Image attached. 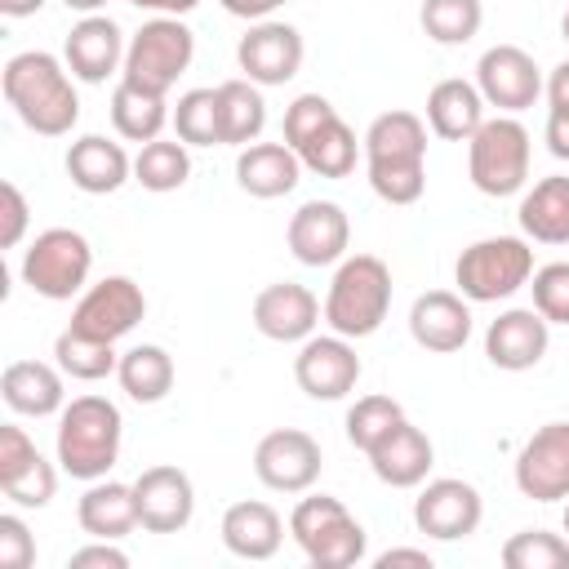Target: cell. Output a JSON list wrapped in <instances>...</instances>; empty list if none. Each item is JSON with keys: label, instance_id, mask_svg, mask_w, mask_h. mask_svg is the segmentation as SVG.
I'll return each mask as SVG.
<instances>
[{"label": "cell", "instance_id": "1", "mask_svg": "<svg viewBox=\"0 0 569 569\" xmlns=\"http://www.w3.org/2000/svg\"><path fill=\"white\" fill-rule=\"evenodd\" d=\"M0 89H4V102L18 111V120L40 138H62L80 120V98H76L67 62H58L44 49L13 53L4 62Z\"/></svg>", "mask_w": 569, "mask_h": 569}, {"label": "cell", "instance_id": "2", "mask_svg": "<svg viewBox=\"0 0 569 569\" xmlns=\"http://www.w3.org/2000/svg\"><path fill=\"white\" fill-rule=\"evenodd\" d=\"M369 187L387 204H418L427 191V120L413 111H382L365 129Z\"/></svg>", "mask_w": 569, "mask_h": 569}, {"label": "cell", "instance_id": "3", "mask_svg": "<svg viewBox=\"0 0 569 569\" xmlns=\"http://www.w3.org/2000/svg\"><path fill=\"white\" fill-rule=\"evenodd\" d=\"M124 418L107 396H76L58 413V462L71 480H102L120 458Z\"/></svg>", "mask_w": 569, "mask_h": 569}, {"label": "cell", "instance_id": "4", "mask_svg": "<svg viewBox=\"0 0 569 569\" xmlns=\"http://www.w3.org/2000/svg\"><path fill=\"white\" fill-rule=\"evenodd\" d=\"M391 311V267L378 253H351L338 262L325 293V325L342 338H369Z\"/></svg>", "mask_w": 569, "mask_h": 569}, {"label": "cell", "instance_id": "5", "mask_svg": "<svg viewBox=\"0 0 569 569\" xmlns=\"http://www.w3.org/2000/svg\"><path fill=\"white\" fill-rule=\"evenodd\" d=\"M289 533L316 569H351L365 560L369 533L333 493H311L289 511Z\"/></svg>", "mask_w": 569, "mask_h": 569}, {"label": "cell", "instance_id": "6", "mask_svg": "<svg viewBox=\"0 0 569 569\" xmlns=\"http://www.w3.org/2000/svg\"><path fill=\"white\" fill-rule=\"evenodd\" d=\"M533 276V249L520 236H485L467 244L453 262L458 293L467 302H502L516 289H525Z\"/></svg>", "mask_w": 569, "mask_h": 569}, {"label": "cell", "instance_id": "7", "mask_svg": "<svg viewBox=\"0 0 569 569\" xmlns=\"http://www.w3.org/2000/svg\"><path fill=\"white\" fill-rule=\"evenodd\" d=\"M467 178L476 191L502 200L529 178V129L516 116H493L467 138Z\"/></svg>", "mask_w": 569, "mask_h": 569}, {"label": "cell", "instance_id": "8", "mask_svg": "<svg viewBox=\"0 0 569 569\" xmlns=\"http://www.w3.org/2000/svg\"><path fill=\"white\" fill-rule=\"evenodd\" d=\"M196 58V36L182 18H151L133 31L129 49H124V67H120V80L138 84V89H151V93H169L178 84V76L191 67Z\"/></svg>", "mask_w": 569, "mask_h": 569}, {"label": "cell", "instance_id": "9", "mask_svg": "<svg viewBox=\"0 0 569 569\" xmlns=\"http://www.w3.org/2000/svg\"><path fill=\"white\" fill-rule=\"evenodd\" d=\"M89 271H93V249H89V240H84L80 231H71V227H49V231H40V236L27 244V253H22V284H27L31 293L49 298V302L76 298V293L84 289Z\"/></svg>", "mask_w": 569, "mask_h": 569}, {"label": "cell", "instance_id": "10", "mask_svg": "<svg viewBox=\"0 0 569 569\" xmlns=\"http://www.w3.org/2000/svg\"><path fill=\"white\" fill-rule=\"evenodd\" d=\"M147 316V293L138 280L129 276H107L98 284H89L71 311V329L102 338V342H120L124 333L138 329V320Z\"/></svg>", "mask_w": 569, "mask_h": 569}, {"label": "cell", "instance_id": "11", "mask_svg": "<svg viewBox=\"0 0 569 569\" xmlns=\"http://www.w3.org/2000/svg\"><path fill=\"white\" fill-rule=\"evenodd\" d=\"M320 445L298 427H276L253 449V476L276 493H307L320 480Z\"/></svg>", "mask_w": 569, "mask_h": 569}, {"label": "cell", "instance_id": "12", "mask_svg": "<svg viewBox=\"0 0 569 569\" xmlns=\"http://www.w3.org/2000/svg\"><path fill=\"white\" fill-rule=\"evenodd\" d=\"M480 516H485L480 489L458 476L422 480V493L413 498V525H418V533H427L436 542L471 538L480 529Z\"/></svg>", "mask_w": 569, "mask_h": 569}, {"label": "cell", "instance_id": "13", "mask_svg": "<svg viewBox=\"0 0 569 569\" xmlns=\"http://www.w3.org/2000/svg\"><path fill=\"white\" fill-rule=\"evenodd\" d=\"M476 89H480L485 107L516 116L542 98V71L520 44H493L476 62Z\"/></svg>", "mask_w": 569, "mask_h": 569}, {"label": "cell", "instance_id": "14", "mask_svg": "<svg viewBox=\"0 0 569 569\" xmlns=\"http://www.w3.org/2000/svg\"><path fill=\"white\" fill-rule=\"evenodd\" d=\"M516 489L533 502L569 498V422H542L516 453Z\"/></svg>", "mask_w": 569, "mask_h": 569}, {"label": "cell", "instance_id": "15", "mask_svg": "<svg viewBox=\"0 0 569 569\" xmlns=\"http://www.w3.org/2000/svg\"><path fill=\"white\" fill-rule=\"evenodd\" d=\"M302 53H307L302 31L289 27V22H276V18L253 22V27L240 36V44H236V62H240L244 80H253V84H262V89L293 80L298 67H302Z\"/></svg>", "mask_w": 569, "mask_h": 569}, {"label": "cell", "instance_id": "16", "mask_svg": "<svg viewBox=\"0 0 569 569\" xmlns=\"http://www.w3.org/2000/svg\"><path fill=\"white\" fill-rule=\"evenodd\" d=\"M293 378L311 400H342L360 382V356L342 333H311L293 356Z\"/></svg>", "mask_w": 569, "mask_h": 569}, {"label": "cell", "instance_id": "17", "mask_svg": "<svg viewBox=\"0 0 569 569\" xmlns=\"http://www.w3.org/2000/svg\"><path fill=\"white\" fill-rule=\"evenodd\" d=\"M0 489H4V498L18 502V507H49L53 493H58V471H53V462H49V458L36 449V440H31L22 427H13V422L0 427Z\"/></svg>", "mask_w": 569, "mask_h": 569}, {"label": "cell", "instance_id": "18", "mask_svg": "<svg viewBox=\"0 0 569 569\" xmlns=\"http://www.w3.org/2000/svg\"><path fill=\"white\" fill-rule=\"evenodd\" d=\"M284 240H289V253L302 267H333V262L347 258V244H351L347 209L338 200H307L289 218Z\"/></svg>", "mask_w": 569, "mask_h": 569}, {"label": "cell", "instance_id": "19", "mask_svg": "<svg viewBox=\"0 0 569 569\" xmlns=\"http://www.w3.org/2000/svg\"><path fill=\"white\" fill-rule=\"evenodd\" d=\"M133 493H138V520L147 533H178L196 516V485L173 462L147 467L133 480Z\"/></svg>", "mask_w": 569, "mask_h": 569}, {"label": "cell", "instance_id": "20", "mask_svg": "<svg viewBox=\"0 0 569 569\" xmlns=\"http://www.w3.org/2000/svg\"><path fill=\"white\" fill-rule=\"evenodd\" d=\"M320 316V298L298 280H276L253 298V329L271 342H307Z\"/></svg>", "mask_w": 569, "mask_h": 569}, {"label": "cell", "instance_id": "21", "mask_svg": "<svg viewBox=\"0 0 569 569\" xmlns=\"http://www.w3.org/2000/svg\"><path fill=\"white\" fill-rule=\"evenodd\" d=\"M547 342H551V325L533 307H511L485 329V356L493 369H507V373L533 369L547 356Z\"/></svg>", "mask_w": 569, "mask_h": 569}, {"label": "cell", "instance_id": "22", "mask_svg": "<svg viewBox=\"0 0 569 569\" xmlns=\"http://www.w3.org/2000/svg\"><path fill=\"white\" fill-rule=\"evenodd\" d=\"M409 333L422 351H436V356H449V351H462L467 338H471V307L462 293L453 289H427L413 298L409 307Z\"/></svg>", "mask_w": 569, "mask_h": 569}, {"label": "cell", "instance_id": "23", "mask_svg": "<svg viewBox=\"0 0 569 569\" xmlns=\"http://www.w3.org/2000/svg\"><path fill=\"white\" fill-rule=\"evenodd\" d=\"M124 36L120 27L107 18V13H84L71 31H67V44H62V62L76 80L84 84H102L116 67H124Z\"/></svg>", "mask_w": 569, "mask_h": 569}, {"label": "cell", "instance_id": "24", "mask_svg": "<svg viewBox=\"0 0 569 569\" xmlns=\"http://www.w3.org/2000/svg\"><path fill=\"white\" fill-rule=\"evenodd\" d=\"M365 458H369V467H373V476H378L382 485H391V489H413V485L427 480V471H431V462H436V449H431L427 431L405 418V422H396Z\"/></svg>", "mask_w": 569, "mask_h": 569}, {"label": "cell", "instance_id": "25", "mask_svg": "<svg viewBox=\"0 0 569 569\" xmlns=\"http://www.w3.org/2000/svg\"><path fill=\"white\" fill-rule=\"evenodd\" d=\"M129 173H133V160L116 138L84 133L67 147V178L84 196H111L129 182Z\"/></svg>", "mask_w": 569, "mask_h": 569}, {"label": "cell", "instance_id": "26", "mask_svg": "<svg viewBox=\"0 0 569 569\" xmlns=\"http://www.w3.org/2000/svg\"><path fill=\"white\" fill-rule=\"evenodd\" d=\"M284 542V520L271 502L244 498L222 511V547L240 560H271Z\"/></svg>", "mask_w": 569, "mask_h": 569}, {"label": "cell", "instance_id": "27", "mask_svg": "<svg viewBox=\"0 0 569 569\" xmlns=\"http://www.w3.org/2000/svg\"><path fill=\"white\" fill-rule=\"evenodd\" d=\"M302 178V160L289 142H249L236 156V182L253 200H276L289 196Z\"/></svg>", "mask_w": 569, "mask_h": 569}, {"label": "cell", "instance_id": "28", "mask_svg": "<svg viewBox=\"0 0 569 569\" xmlns=\"http://www.w3.org/2000/svg\"><path fill=\"white\" fill-rule=\"evenodd\" d=\"M0 396L13 413H27V418L62 413V405H67L62 369H53L44 360H13L0 373Z\"/></svg>", "mask_w": 569, "mask_h": 569}, {"label": "cell", "instance_id": "29", "mask_svg": "<svg viewBox=\"0 0 569 569\" xmlns=\"http://www.w3.org/2000/svg\"><path fill=\"white\" fill-rule=\"evenodd\" d=\"M76 520L89 538H111L120 542L124 533H133L142 520H138V493L133 485H120V480H93L80 502H76Z\"/></svg>", "mask_w": 569, "mask_h": 569}, {"label": "cell", "instance_id": "30", "mask_svg": "<svg viewBox=\"0 0 569 569\" xmlns=\"http://www.w3.org/2000/svg\"><path fill=\"white\" fill-rule=\"evenodd\" d=\"M485 124V98L471 80L449 76L427 93V129L445 142H467Z\"/></svg>", "mask_w": 569, "mask_h": 569}, {"label": "cell", "instance_id": "31", "mask_svg": "<svg viewBox=\"0 0 569 569\" xmlns=\"http://www.w3.org/2000/svg\"><path fill=\"white\" fill-rule=\"evenodd\" d=\"M520 231L538 244H569V178L551 173L538 178L525 196H520Z\"/></svg>", "mask_w": 569, "mask_h": 569}, {"label": "cell", "instance_id": "32", "mask_svg": "<svg viewBox=\"0 0 569 569\" xmlns=\"http://www.w3.org/2000/svg\"><path fill=\"white\" fill-rule=\"evenodd\" d=\"M116 378H120V387H124L129 400H138V405H156V400H164V396L173 391L178 369H173V356H169L164 347H156V342H138V347H129V351L120 356Z\"/></svg>", "mask_w": 569, "mask_h": 569}, {"label": "cell", "instance_id": "33", "mask_svg": "<svg viewBox=\"0 0 569 569\" xmlns=\"http://www.w3.org/2000/svg\"><path fill=\"white\" fill-rule=\"evenodd\" d=\"M169 120H173V111H169L164 93L138 89L129 80L116 84V93H111V124H116V133L124 142H151V138H160V129Z\"/></svg>", "mask_w": 569, "mask_h": 569}, {"label": "cell", "instance_id": "34", "mask_svg": "<svg viewBox=\"0 0 569 569\" xmlns=\"http://www.w3.org/2000/svg\"><path fill=\"white\" fill-rule=\"evenodd\" d=\"M218 107H222V142L227 147L258 142V133L267 124L262 84H253V80H222L218 84Z\"/></svg>", "mask_w": 569, "mask_h": 569}, {"label": "cell", "instance_id": "35", "mask_svg": "<svg viewBox=\"0 0 569 569\" xmlns=\"http://www.w3.org/2000/svg\"><path fill=\"white\" fill-rule=\"evenodd\" d=\"M356 156H360L356 133H351V124H347L338 111L298 147L302 169H311V173H320V178H347V173L356 169Z\"/></svg>", "mask_w": 569, "mask_h": 569}, {"label": "cell", "instance_id": "36", "mask_svg": "<svg viewBox=\"0 0 569 569\" xmlns=\"http://www.w3.org/2000/svg\"><path fill=\"white\" fill-rule=\"evenodd\" d=\"M133 178L147 191H156V196L178 191L191 178V151H187V142L182 138H151V142H142V151L133 156Z\"/></svg>", "mask_w": 569, "mask_h": 569}, {"label": "cell", "instance_id": "37", "mask_svg": "<svg viewBox=\"0 0 569 569\" xmlns=\"http://www.w3.org/2000/svg\"><path fill=\"white\" fill-rule=\"evenodd\" d=\"M53 360L67 378H80V382H102L107 373L120 369V356H116V342H102V338H89V333H76L71 325L53 338Z\"/></svg>", "mask_w": 569, "mask_h": 569}, {"label": "cell", "instance_id": "38", "mask_svg": "<svg viewBox=\"0 0 569 569\" xmlns=\"http://www.w3.org/2000/svg\"><path fill=\"white\" fill-rule=\"evenodd\" d=\"M173 133L187 147H218L222 142V107L218 89H187L173 107Z\"/></svg>", "mask_w": 569, "mask_h": 569}, {"label": "cell", "instance_id": "39", "mask_svg": "<svg viewBox=\"0 0 569 569\" xmlns=\"http://www.w3.org/2000/svg\"><path fill=\"white\" fill-rule=\"evenodd\" d=\"M418 22L436 44H467L485 22V4L480 0H422Z\"/></svg>", "mask_w": 569, "mask_h": 569}, {"label": "cell", "instance_id": "40", "mask_svg": "<svg viewBox=\"0 0 569 569\" xmlns=\"http://www.w3.org/2000/svg\"><path fill=\"white\" fill-rule=\"evenodd\" d=\"M507 569H569V538L551 529H520L502 542Z\"/></svg>", "mask_w": 569, "mask_h": 569}, {"label": "cell", "instance_id": "41", "mask_svg": "<svg viewBox=\"0 0 569 569\" xmlns=\"http://www.w3.org/2000/svg\"><path fill=\"white\" fill-rule=\"evenodd\" d=\"M396 422H405L400 400H391V396H360V400L347 409V440H351L360 453H369Z\"/></svg>", "mask_w": 569, "mask_h": 569}, {"label": "cell", "instance_id": "42", "mask_svg": "<svg viewBox=\"0 0 569 569\" xmlns=\"http://www.w3.org/2000/svg\"><path fill=\"white\" fill-rule=\"evenodd\" d=\"M529 289H533V311L547 325H569V262L533 267Z\"/></svg>", "mask_w": 569, "mask_h": 569}, {"label": "cell", "instance_id": "43", "mask_svg": "<svg viewBox=\"0 0 569 569\" xmlns=\"http://www.w3.org/2000/svg\"><path fill=\"white\" fill-rule=\"evenodd\" d=\"M329 116H333V102H329L325 93H298V98L284 107V142L298 151Z\"/></svg>", "mask_w": 569, "mask_h": 569}, {"label": "cell", "instance_id": "44", "mask_svg": "<svg viewBox=\"0 0 569 569\" xmlns=\"http://www.w3.org/2000/svg\"><path fill=\"white\" fill-rule=\"evenodd\" d=\"M36 565V538L22 525V516H0V569H31Z\"/></svg>", "mask_w": 569, "mask_h": 569}, {"label": "cell", "instance_id": "45", "mask_svg": "<svg viewBox=\"0 0 569 569\" xmlns=\"http://www.w3.org/2000/svg\"><path fill=\"white\" fill-rule=\"evenodd\" d=\"M27 196H22V187L18 182H0V244L4 249H18L22 244V236H27Z\"/></svg>", "mask_w": 569, "mask_h": 569}, {"label": "cell", "instance_id": "46", "mask_svg": "<svg viewBox=\"0 0 569 569\" xmlns=\"http://www.w3.org/2000/svg\"><path fill=\"white\" fill-rule=\"evenodd\" d=\"M67 569H129V556L111 538H93L89 547L67 556Z\"/></svg>", "mask_w": 569, "mask_h": 569}, {"label": "cell", "instance_id": "47", "mask_svg": "<svg viewBox=\"0 0 569 569\" xmlns=\"http://www.w3.org/2000/svg\"><path fill=\"white\" fill-rule=\"evenodd\" d=\"M547 151L569 160V107H547Z\"/></svg>", "mask_w": 569, "mask_h": 569}, {"label": "cell", "instance_id": "48", "mask_svg": "<svg viewBox=\"0 0 569 569\" xmlns=\"http://www.w3.org/2000/svg\"><path fill=\"white\" fill-rule=\"evenodd\" d=\"M231 18H244V22H262V18H271L284 0H218Z\"/></svg>", "mask_w": 569, "mask_h": 569}, {"label": "cell", "instance_id": "49", "mask_svg": "<svg viewBox=\"0 0 569 569\" xmlns=\"http://www.w3.org/2000/svg\"><path fill=\"white\" fill-rule=\"evenodd\" d=\"M378 569H396V565H418V569H431V551H422V547H387L378 560H373Z\"/></svg>", "mask_w": 569, "mask_h": 569}, {"label": "cell", "instance_id": "50", "mask_svg": "<svg viewBox=\"0 0 569 569\" xmlns=\"http://www.w3.org/2000/svg\"><path fill=\"white\" fill-rule=\"evenodd\" d=\"M542 93H547V107H569V58L547 76Z\"/></svg>", "mask_w": 569, "mask_h": 569}, {"label": "cell", "instance_id": "51", "mask_svg": "<svg viewBox=\"0 0 569 569\" xmlns=\"http://www.w3.org/2000/svg\"><path fill=\"white\" fill-rule=\"evenodd\" d=\"M133 9H147V13H160V18H182L191 13L200 0H129Z\"/></svg>", "mask_w": 569, "mask_h": 569}, {"label": "cell", "instance_id": "52", "mask_svg": "<svg viewBox=\"0 0 569 569\" xmlns=\"http://www.w3.org/2000/svg\"><path fill=\"white\" fill-rule=\"evenodd\" d=\"M49 0H0V13L4 18H31V13H40Z\"/></svg>", "mask_w": 569, "mask_h": 569}, {"label": "cell", "instance_id": "53", "mask_svg": "<svg viewBox=\"0 0 569 569\" xmlns=\"http://www.w3.org/2000/svg\"><path fill=\"white\" fill-rule=\"evenodd\" d=\"M62 4H67V9H76V13H98L107 0H62Z\"/></svg>", "mask_w": 569, "mask_h": 569}, {"label": "cell", "instance_id": "54", "mask_svg": "<svg viewBox=\"0 0 569 569\" xmlns=\"http://www.w3.org/2000/svg\"><path fill=\"white\" fill-rule=\"evenodd\" d=\"M560 36L569 40V9H565V18H560Z\"/></svg>", "mask_w": 569, "mask_h": 569}, {"label": "cell", "instance_id": "55", "mask_svg": "<svg viewBox=\"0 0 569 569\" xmlns=\"http://www.w3.org/2000/svg\"><path fill=\"white\" fill-rule=\"evenodd\" d=\"M565 538H569V507H565Z\"/></svg>", "mask_w": 569, "mask_h": 569}]
</instances>
